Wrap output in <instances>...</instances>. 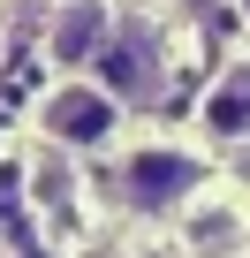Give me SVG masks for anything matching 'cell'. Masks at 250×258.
I'll return each instance as SVG.
<instances>
[{
  "instance_id": "cell-4",
  "label": "cell",
  "mask_w": 250,
  "mask_h": 258,
  "mask_svg": "<svg viewBox=\"0 0 250 258\" xmlns=\"http://www.w3.org/2000/svg\"><path fill=\"white\" fill-rule=\"evenodd\" d=\"M106 38H114V16L99 8V0H68V8L53 16V31H46V46H53L61 69H99Z\"/></svg>"
},
{
  "instance_id": "cell-5",
  "label": "cell",
  "mask_w": 250,
  "mask_h": 258,
  "mask_svg": "<svg viewBox=\"0 0 250 258\" xmlns=\"http://www.w3.org/2000/svg\"><path fill=\"white\" fill-rule=\"evenodd\" d=\"M205 137L212 145H242L250 137V61H235L212 84V99H205Z\"/></svg>"
},
{
  "instance_id": "cell-3",
  "label": "cell",
  "mask_w": 250,
  "mask_h": 258,
  "mask_svg": "<svg viewBox=\"0 0 250 258\" xmlns=\"http://www.w3.org/2000/svg\"><path fill=\"white\" fill-rule=\"evenodd\" d=\"M38 129L53 145H114L121 129V99L106 84H61L46 106H38Z\"/></svg>"
},
{
  "instance_id": "cell-7",
  "label": "cell",
  "mask_w": 250,
  "mask_h": 258,
  "mask_svg": "<svg viewBox=\"0 0 250 258\" xmlns=\"http://www.w3.org/2000/svg\"><path fill=\"white\" fill-rule=\"evenodd\" d=\"M242 23H250V0H242Z\"/></svg>"
},
{
  "instance_id": "cell-1",
  "label": "cell",
  "mask_w": 250,
  "mask_h": 258,
  "mask_svg": "<svg viewBox=\"0 0 250 258\" xmlns=\"http://www.w3.org/2000/svg\"><path fill=\"white\" fill-rule=\"evenodd\" d=\"M99 84H106L114 99H129V106L159 99V84H167V46H159V23H144V16L114 23V38H106V53H99Z\"/></svg>"
},
{
  "instance_id": "cell-6",
  "label": "cell",
  "mask_w": 250,
  "mask_h": 258,
  "mask_svg": "<svg viewBox=\"0 0 250 258\" xmlns=\"http://www.w3.org/2000/svg\"><path fill=\"white\" fill-rule=\"evenodd\" d=\"M38 198H46V205H53V213H61V205H68V198H76V175H68V167H61V152H46V167H38Z\"/></svg>"
},
{
  "instance_id": "cell-2",
  "label": "cell",
  "mask_w": 250,
  "mask_h": 258,
  "mask_svg": "<svg viewBox=\"0 0 250 258\" xmlns=\"http://www.w3.org/2000/svg\"><path fill=\"white\" fill-rule=\"evenodd\" d=\"M114 190H121L129 213H175V205H190V190H197V160L175 152V145H137L129 167L114 175Z\"/></svg>"
}]
</instances>
